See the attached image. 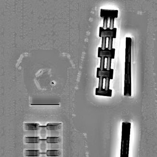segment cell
Masks as SVG:
<instances>
[{
    "label": "cell",
    "instance_id": "cell-1",
    "mask_svg": "<svg viewBox=\"0 0 157 157\" xmlns=\"http://www.w3.org/2000/svg\"><path fill=\"white\" fill-rule=\"evenodd\" d=\"M131 123L123 122L122 123V142L120 157H129Z\"/></svg>",
    "mask_w": 157,
    "mask_h": 157
},
{
    "label": "cell",
    "instance_id": "cell-2",
    "mask_svg": "<svg viewBox=\"0 0 157 157\" xmlns=\"http://www.w3.org/2000/svg\"><path fill=\"white\" fill-rule=\"evenodd\" d=\"M117 29H110V27H107L104 29L103 27H100L99 29V37L100 38H112L113 39L116 38Z\"/></svg>",
    "mask_w": 157,
    "mask_h": 157
},
{
    "label": "cell",
    "instance_id": "cell-3",
    "mask_svg": "<svg viewBox=\"0 0 157 157\" xmlns=\"http://www.w3.org/2000/svg\"><path fill=\"white\" fill-rule=\"evenodd\" d=\"M115 49H113L110 50L108 48H106L105 49H102L101 47L98 48V53L97 57L99 58L104 57L105 58H110L111 59H114L115 58Z\"/></svg>",
    "mask_w": 157,
    "mask_h": 157
},
{
    "label": "cell",
    "instance_id": "cell-4",
    "mask_svg": "<svg viewBox=\"0 0 157 157\" xmlns=\"http://www.w3.org/2000/svg\"><path fill=\"white\" fill-rule=\"evenodd\" d=\"M114 70L113 69L110 70H107L106 68H104L103 70H101L100 67L97 68V78H100L102 77L104 78H109L111 80L114 78Z\"/></svg>",
    "mask_w": 157,
    "mask_h": 157
},
{
    "label": "cell",
    "instance_id": "cell-5",
    "mask_svg": "<svg viewBox=\"0 0 157 157\" xmlns=\"http://www.w3.org/2000/svg\"><path fill=\"white\" fill-rule=\"evenodd\" d=\"M100 17L103 18H116L118 17V11L116 10H107L101 9H100Z\"/></svg>",
    "mask_w": 157,
    "mask_h": 157
},
{
    "label": "cell",
    "instance_id": "cell-6",
    "mask_svg": "<svg viewBox=\"0 0 157 157\" xmlns=\"http://www.w3.org/2000/svg\"><path fill=\"white\" fill-rule=\"evenodd\" d=\"M41 126L38 123H25L23 125V129L25 131H37L39 130Z\"/></svg>",
    "mask_w": 157,
    "mask_h": 157
},
{
    "label": "cell",
    "instance_id": "cell-7",
    "mask_svg": "<svg viewBox=\"0 0 157 157\" xmlns=\"http://www.w3.org/2000/svg\"><path fill=\"white\" fill-rule=\"evenodd\" d=\"M41 154H42V153L39 150L25 149L23 152V155L25 157H39Z\"/></svg>",
    "mask_w": 157,
    "mask_h": 157
},
{
    "label": "cell",
    "instance_id": "cell-8",
    "mask_svg": "<svg viewBox=\"0 0 157 157\" xmlns=\"http://www.w3.org/2000/svg\"><path fill=\"white\" fill-rule=\"evenodd\" d=\"M112 90L109 89V90H106L102 88V90H99L98 88H96L95 90V95L97 96H101L109 97H111L112 96Z\"/></svg>",
    "mask_w": 157,
    "mask_h": 157
},
{
    "label": "cell",
    "instance_id": "cell-9",
    "mask_svg": "<svg viewBox=\"0 0 157 157\" xmlns=\"http://www.w3.org/2000/svg\"><path fill=\"white\" fill-rule=\"evenodd\" d=\"M41 141V139L39 137H25L24 138V143L25 144H38Z\"/></svg>",
    "mask_w": 157,
    "mask_h": 157
},
{
    "label": "cell",
    "instance_id": "cell-10",
    "mask_svg": "<svg viewBox=\"0 0 157 157\" xmlns=\"http://www.w3.org/2000/svg\"><path fill=\"white\" fill-rule=\"evenodd\" d=\"M42 154H45L47 157H59L61 155V152L60 150L49 149L42 153Z\"/></svg>",
    "mask_w": 157,
    "mask_h": 157
},
{
    "label": "cell",
    "instance_id": "cell-11",
    "mask_svg": "<svg viewBox=\"0 0 157 157\" xmlns=\"http://www.w3.org/2000/svg\"><path fill=\"white\" fill-rule=\"evenodd\" d=\"M46 129L49 131H56L60 130L62 127L61 123H49L47 124Z\"/></svg>",
    "mask_w": 157,
    "mask_h": 157
},
{
    "label": "cell",
    "instance_id": "cell-12",
    "mask_svg": "<svg viewBox=\"0 0 157 157\" xmlns=\"http://www.w3.org/2000/svg\"><path fill=\"white\" fill-rule=\"evenodd\" d=\"M45 141L48 144L59 143L61 141L60 137H47L45 139Z\"/></svg>",
    "mask_w": 157,
    "mask_h": 157
},
{
    "label": "cell",
    "instance_id": "cell-13",
    "mask_svg": "<svg viewBox=\"0 0 157 157\" xmlns=\"http://www.w3.org/2000/svg\"><path fill=\"white\" fill-rule=\"evenodd\" d=\"M104 78L102 77H100L99 78V87L98 88L99 90H102L103 88V80Z\"/></svg>",
    "mask_w": 157,
    "mask_h": 157
},
{
    "label": "cell",
    "instance_id": "cell-14",
    "mask_svg": "<svg viewBox=\"0 0 157 157\" xmlns=\"http://www.w3.org/2000/svg\"><path fill=\"white\" fill-rule=\"evenodd\" d=\"M105 59L104 57L100 58V68L101 70H103L105 68Z\"/></svg>",
    "mask_w": 157,
    "mask_h": 157
},
{
    "label": "cell",
    "instance_id": "cell-15",
    "mask_svg": "<svg viewBox=\"0 0 157 157\" xmlns=\"http://www.w3.org/2000/svg\"><path fill=\"white\" fill-rule=\"evenodd\" d=\"M105 79V89L106 90H109L110 89V79L109 78H106Z\"/></svg>",
    "mask_w": 157,
    "mask_h": 157
},
{
    "label": "cell",
    "instance_id": "cell-16",
    "mask_svg": "<svg viewBox=\"0 0 157 157\" xmlns=\"http://www.w3.org/2000/svg\"><path fill=\"white\" fill-rule=\"evenodd\" d=\"M106 40H107V38H105V37L102 38V45L101 48L103 50L106 48Z\"/></svg>",
    "mask_w": 157,
    "mask_h": 157
},
{
    "label": "cell",
    "instance_id": "cell-17",
    "mask_svg": "<svg viewBox=\"0 0 157 157\" xmlns=\"http://www.w3.org/2000/svg\"><path fill=\"white\" fill-rule=\"evenodd\" d=\"M111 58H107V67H106V69L107 70H110L111 69Z\"/></svg>",
    "mask_w": 157,
    "mask_h": 157
},
{
    "label": "cell",
    "instance_id": "cell-18",
    "mask_svg": "<svg viewBox=\"0 0 157 157\" xmlns=\"http://www.w3.org/2000/svg\"><path fill=\"white\" fill-rule=\"evenodd\" d=\"M108 41V48L110 50L113 49L112 48V42H113V39H114L112 38H109Z\"/></svg>",
    "mask_w": 157,
    "mask_h": 157
},
{
    "label": "cell",
    "instance_id": "cell-19",
    "mask_svg": "<svg viewBox=\"0 0 157 157\" xmlns=\"http://www.w3.org/2000/svg\"><path fill=\"white\" fill-rule=\"evenodd\" d=\"M114 18H110V28L111 29H114Z\"/></svg>",
    "mask_w": 157,
    "mask_h": 157
},
{
    "label": "cell",
    "instance_id": "cell-20",
    "mask_svg": "<svg viewBox=\"0 0 157 157\" xmlns=\"http://www.w3.org/2000/svg\"><path fill=\"white\" fill-rule=\"evenodd\" d=\"M108 19L106 18H103V27L104 29L107 28V24H108Z\"/></svg>",
    "mask_w": 157,
    "mask_h": 157
}]
</instances>
